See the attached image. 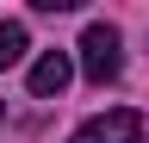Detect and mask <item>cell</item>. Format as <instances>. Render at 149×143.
I'll return each mask as SVG.
<instances>
[{"instance_id":"1","label":"cell","mask_w":149,"mask_h":143,"mask_svg":"<svg viewBox=\"0 0 149 143\" xmlns=\"http://www.w3.org/2000/svg\"><path fill=\"white\" fill-rule=\"evenodd\" d=\"M118 68H124V44H118V25H106V19H93L81 31V75L93 87H106V81H118Z\"/></svg>"},{"instance_id":"2","label":"cell","mask_w":149,"mask_h":143,"mask_svg":"<svg viewBox=\"0 0 149 143\" xmlns=\"http://www.w3.org/2000/svg\"><path fill=\"white\" fill-rule=\"evenodd\" d=\"M68 143H149V137H143V118L118 106V112H100V118H87L81 131L68 137Z\"/></svg>"},{"instance_id":"3","label":"cell","mask_w":149,"mask_h":143,"mask_svg":"<svg viewBox=\"0 0 149 143\" xmlns=\"http://www.w3.org/2000/svg\"><path fill=\"white\" fill-rule=\"evenodd\" d=\"M62 87H68V56L62 50H44V56L31 62V93L37 100H56Z\"/></svg>"},{"instance_id":"4","label":"cell","mask_w":149,"mask_h":143,"mask_svg":"<svg viewBox=\"0 0 149 143\" xmlns=\"http://www.w3.org/2000/svg\"><path fill=\"white\" fill-rule=\"evenodd\" d=\"M25 25L19 19H0V68H13V62H25Z\"/></svg>"}]
</instances>
